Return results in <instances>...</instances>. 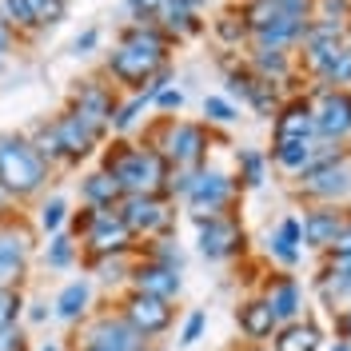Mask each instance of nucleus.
I'll use <instances>...</instances> for the list:
<instances>
[{
    "label": "nucleus",
    "instance_id": "423d86ee",
    "mask_svg": "<svg viewBox=\"0 0 351 351\" xmlns=\"http://www.w3.org/2000/svg\"><path fill=\"white\" fill-rule=\"evenodd\" d=\"M232 196H236V180L228 172H219V168H196L184 204L192 208V216H219V212H228Z\"/></svg>",
    "mask_w": 351,
    "mask_h": 351
},
{
    "label": "nucleus",
    "instance_id": "f8f14e48",
    "mask_svg": "<svg viewBox=\"0 0 351 351\" xmlns=\"http://www.w3.org/2000/svg\"><path fill=\"white\" fill-rule=\"evenodd\" d=\"M84 343H92V348H108V351H144L148 339H140V335L132 331L128 319L116 311V315H96V319L88 324Z\"/></svg>",
    "mask_w": 351,
    "mask_h": 351
},
{
    "label": "nucleus",
    "instance_id": "58836bf2",
    "mask_svg": "<svg viewBox=\"0 0 351 351\" xmlns=\"http://www.w3.org/2000/svg\"><path fill=\"white\" fill-rule=\"evenodd\" d=\"M204 116H208V124H232L236 120V108L223 96H204Z\"/></svg>",
    "mask_w": 351,
    "mask_h": 351
},
{
    "label": "nucleus",
    "instance_id": "2f4dec72",
    "mask_svg": "<svg viewBox=\"0 0 351 351\" xmlns=\"http://www.w3.org/2000/svg\"><path fill=\"white\" fill-rule=\"evenodd\" d=\"M44 260H48V267H72V263H76V240H72L68 232H56V236L48 240Z\"/></svg>",
    "mask_w": 351,
    "mask_h": 351
},
{
    "label": "nucleus",
    "instance_id": "c756f323",
    "mask_svg": "<svg viewBox=\"0 0 351 351\" xmlns=\"http://www.w3.org/2000/svg\"><path fill=\"white\" fill-rule=\"evenodd\" d=\"M236 164H240L243 188H260L263 176H267V156H263L260 148H240V152H236Z\"/></svg>",
    "mask_w": 351,
    "mask_h": 351
},
{
    "label": "nucleus",
    "instance_id": "a18cd8bd",
    "mask_svg": "<svg viewBox=\"0 0 351 351\" xmlns=\"http://www.w3.org/2000/svg\"><path fill=\"white\" fill-rule=\"evenodd\" d=\"M160 4H164V0H128V8L140 16V21H148L152 12H160Z\"/></svg>",
    "mask_w": 351,
    "mask_h": 351
},
{
    "label": "nucleus",
    "instance_id": "72a5a7b5",
    "mask_svg": "<svg viewBox=\"0 0 351 351\" xmlns=\"http://www.w3.org/2000/svg\"><path fill=\"white\" fill-rule=\"evenodd\" d=\"M21 307H24L21 287H0V331L12 328V324L21 319Z\"/></svg>",
    "mask_w": 351,
    "mask_h": 351
},
{
    "label": "nucleus",
    "instance_id": "37998d69",
    "mask_svg": "<svg viewBox=\"0 0 351 351\" xmlns=\"http://www.w3.org/2000/svg\"><path fill=\"white\" fill-rule=\"evenodd\" d=\"M216 32L223 36V40H240L243 32H247V24H236V16H223V21H216Z\"/></svg>",
    "mask_w": 351,
    "mask_h": 351
},
{
    "label": "nucleus",
    "instance_id": "4468645a",
    "mask_svg": "<svg viewBox=\"0 0 351 351\" xmlns=\"http://www.w3.org/2000/svg\"><path fill=\"white\" fill-rule=\"evenodd\" d=\"M228 92L232 96H240V100H247L252 108H256V116H276L280 112V104H276V84L271 80H263V76H256L252 68H228Z\"/></svg>",
    "mask_w": 351,
    "mask_h": 351
},
{
    "label": "nucleus",
    "instance_id": "7ed1b4c3",
    "mask_svg": "<svg viewBox=\"0 0 351 351\" xmlns=\"http://www.w3.org/2000/svg\"><path fill=\"white\" fill-rule=\"evenodd\" d=\"M208 144H212V136H208L204 124H184V120L176 124V120H168L164 136L156 144H148V148H156L164 156L168 168H199L204 156H208Z\"/></svg>",
    "mask_w": 351,
    "mask_h": 351
},
{
    "label": "nucleus",
    "instance_id": "6ab92c4d",
    "mask_svg": "<svg viewBox=\"0 0 351 351\" xmlns=\"http://www.w3.org/2000/svg\"><path fill=\"white\" fill-rule=\"evenodd\" d=\"M236 324H240V331L252 339V343H263V339H271V335L280 331V319H276V311L267 307V300H263V295H256V300L240 304V311H236Z\"/></svg>",
    "mask_w": 351,
    "mask_h": 351
},
{
    "label": "nucleus",
    "instance_id": "8fccbe9b",
    "mask_svg": "<svg viewBox=\"0 0 351 351\" xmlns=\"http://www.w3.org/2000/svg\"><path fill=\"white\" fill-rule=\"evenodd\" d=\"M28 319H32V324H40V319H48V311H44V304H32V311H28Z\"/></svg>",
    "mask_w": 351,
    "mask_h": 351
},
{
    "label": "nucleus",
    "instance_id": "6e6552de",
    "mask_svg": "<svg viewBox=\"0 0 351 351\" xmlns=\"http://www.w3.org/2000/svg\"><path fill=\"white\" fill-rule=\"evenodd\" d=\"M120 315L132 324V331H136L140 339H156V335H164V331L172 328V319H176V311H172L168 300L140 295V291H128V295H124Z\"/></svg>",
    "mask_w": 351,
    "mask_h": 351
},
{
    "label": "nucleus",
    "instance_id": "1a4fd4ad",
    "mask_svg": "<svg viewBox=\"0 0 351 351\" xmlns=\"http://www.w3.org/2000/svg\"><path fill=\"white\" fill-rule=\"evenodd\" d=\"M132 243H136V236L128 232V223L116 212H96V219L88 223V232H84L88 260H96V256H124V252H132Z\"/></svg>",
    "mask_w": 351,
    "mask_h": 351
},
{
    "label": "nucleus",
    "instance_id": "864d4df0",
    "mask_svg": "<svg viewBox=\"0 0 351 351\" xmlns=\"http://www.w3.org/2000/svg\"><path fill=\"white\" fill-rule=\"evenodd\" d=\"M331 351H351V339H339V343H335Z\"/></svg>",
    "mask_w": 351,
    "mask_h": 351
},
{
    "label": "nucleus",
    "instance_id": "603ef678",
    "mask_svg": "<svg viewBox=\"0 0 351 351\" xmlns=\"http://www.w3.org/2000/svg\"><path fill=\"white\" fill-rule=\"evenodd\" d=\"M176 4H184V8H192V12H196V8L204 4V0H176Z\"/></svg>",
    "mask_w": 351,
    "mask_h": 351
},
{
    "label": "nucleus",
    "instance_id": "09e8293b",
    "mask_svg": "<svg viewBox=\"0 0 351 351\" xmlns=\"http://www.w3.org/2000/svg\"><path fill=\"white\" fill-rule=\"evenodd\" d=\"M339 331L351 339V307H343V315H339Z\"/></svg>",
    "mask_w": 351,
    "mask_h": 351
},
{
    "label": "nucleus",
    "instance_id": "c03bdc74",
    "mask_svg": "<svg viewBox=\"0 0 351 351\" xmlns=\"http://www.w3.org/2000/svg\"><path fill=\"white\" fill-rule=\"evenodd\" d=\"M328 252H331V260H351V223L343 228V236L331 243Z\"/></svg>",
    "mask_w": 351,
    "mask_h": 351
},
{
    "label": "nucleus",
    "instance_id": "0eeeda50",
    "mask_svg": "<svg viewBox=\"0 0 351 351\" xmlns=\"http://www.w3.org/2000/svg\"><path fill=\"white\" fill-rule=\"evenodd\" d=\"M164 68H168V52H152V48H128V44H120L108 56L112 80H120V84H128V88H140V92Z\"/></svg>",
    "mask_w": 351,
    "mask_h": 351
},
{
    "label": "nucleus",
    "instance_id": "412c9836",
    "mask_svg": "<svg viewBox=\"0 0 351 351\" xmlns=\"http://www.w3.org/2000/svg\"><path fill=\"white\" fill-rule=\"evenodd\" d=\"M80 196H84L88 208L116 212V204L124 199V192H120V184H116V180L100 168V172H92V176H84V180H80Z\"/></svg>",
    "mask_w": 351,
    "mask_h": 351
},
{
    "label": "nucleus",
    "instance_id": "4c0bfd02",
    "mask_svg": "<svg viewBox=\"0 0 351 351\" xmlns=\"http://www.w3.org/2000/svg\"><path fill=\"white\" fill-rule=\"evenodd\" d=\"M32 4V12H36V24H60L68 12L64 0H28Z\"/></svg>",
    "mask_w": 351,
    "mask_h": 351
},
{
    "label": "nucleus",
    "instance_id": "393cba45",
    "mask_svg": "<svg viewBox=\"0 0 351 351\" xmlns=\"http://www.w3.org/2000/svg\"><path fill=\"white\" fill-rule=\"evenodd\" d=\"M156 28H160L164 36H196L199 16L192 12V8L176 4V0H164V4H160V21H156Z\"/></svg>",
    "mask_w": 351,
    "mask_h": 351
},
{
    "label": "nucleus",
    "instance_id": "a19ab883",
    "mask_svg": "<svg viewBox=\"0 0 351 351\" xmlns=\"http://www.w3.org/2000/svg\"><path fill=\"white\" fill-rule=\"evenodd\" d=\"M152 104H156L160 112H180V108H184V92L168 84V88H160V92L152 96Z\"/></svg>",
    "mask_w": 351,
    "mask_h": 351
},
{
    "label": "nucleus",
    "instance_id": "49530a36",
    "mask_svg": "<svg viewBox=\"0 0 351 351\" xmlns=\"http://www.w3.org/2000/svg\"><path fill=\"white\" fill-rule=\"evenodd\" d=\"M96 40H100V32H96V28H88V32H80V36H76V44H72V48L84 56V52H92V48H96Z\"/></svg>",
    "mask_w": 351,
    "mask_h": 351
},
{
    "label": "nucleus",
    "instance_id": "c9c22d12",
    "mask_svg": "<svg viewBox=\"0 0 351 351\" xmlns=\"http://www.w3.org/2000/svg\"><path fill=\"white\" fill-rule=\"evenodd\" d=\"M0 12H4V21L16 24V28H36V12H32L28 0H0Z\"/></svg>",
    "mask_w": 351,
    "mask_h": 351
},
{
    "label": "nucleus",
    "instance_id": "bb28decb",
    "mask_svg": "<svg viewBox=\"0 0 351 351\" xmlns=\"http://www.w3.org/2000/svg\"><path fill=\"white\" fill-rule=\"evenodd\" d=\"M88 300H92V284H88V280H72V284L56 295V319L76 324V319L88 311Z\"/></svg>",
    "mask_w": 351,
    "mask_h": 351
},
{
    "label": "nucleus",
    "instance_id": "20e7f679",
    "mask_svg": "<svg viewBox=\"0 0 351 351\" xmlns=\"http://www.w3.org/2000/svg\"><path fill=\"white\" fill-rule=\"evenodd\" d=\"M116 216L128 223V232L140 240H164L168 232H172V208H168V199L160 196H124L116 204Z\"/></svg>",
    "mask_w": 351,
    "mask_h": 351
},
{
    "label": "nucleus",
    "instance_id": "f704fd0d",
    "mask_svg": "<svg viewBox=\"0 0 351 351\" xmlns=\"http://www.w3.org/2000/svg\"><path fill=\"white\" fill-rule=\"evenodd\" d=\"M148 260L164 263V267H172V271H184V252H180L172 240H152V247H148Z\"/></svg>",
    "mask_w": 351,
    "mask_h": 351
},
{
    "label": "nucleus",
    "instance_id": "473e14b6",
    "mask_svg": "<svg viewBox=\"0 0 351 351\" xmlns=\"http://www.w3.org/2000/svg\"><path fill=\"white\" fill-rule=\"evenodd\" d=\"M64 219H68V204L60 196H52V199L40 204V228L48 232V236H56V232L64 228Z\"/></svg>",
    "mask_w": 351,
    "mask_h": 351
},
{
    "label": "nucleus",
    "instance_id": "3c124183",
    "mask_svg": "<svg viewBox=\"0 0 351 351\" xmlns=\"http://www.w3.org/2000/svg\"><path fill=\"white\" fill-rule=\"evenodd\" d=\"M4 52H8V28L0 24V68H4Z\"/></svg>",
    "mask_w": 351,
    "mask_h": 351
},
{
    "label": "nucleus",
    "instance_id": "9d476101",
    "mask_svg": "<svg viewBox=\"0 0 351 351\" xmlns=\"http://www.w3.org/2000/svg\"><path fill=\"white\" fill-rule=\"evenodd\" d=\"M52 132H56V140H60L64 164H80V160H88V156L96 152V144L104 140V132L92 128L88 120H80L76 112H68V108L52 120Z\"/></svg>",
    "mask_w": 351,
    "mask_h": 351
},
{
    "label": "nucleus",
    "instance_id": "2eb2a0df",
    "mask_svg": "<svg viewBox=\"0 0 351 351\" xmlns=\"http://www.w3.org/2000/svg\"><path fill=\"white\" fill-rule=\"evenodd\" d=\"M351 188V168L343 160H319V164H311L304 172V184H300V192L311 199H335L343 196Z\"/></svg>",
    "mask_w": 351,
    "mask_h": 351
},
{
    "label": "nucleus",
    "instance_id": "de8ad7c7",
    "mask_svg": "<svg viewBox=\"0 0 351 351\" xmlns=\"http://www.w3.org/2000/svg\"><path fill=\"white\" fill-rule=\"evenodd\" d=\"M324 8L331 12V21H339V16L348 12V0H324Z\"/></svg>",
    "mask_w": 351,
    "mask_h": 351
},
{
    "label": "nucleus",
    "instance_id": "5701e85b",
    "mask_svg": "<svg viewBox=\"0 0 351 351\" xmlns=\"http://www.w3.org/2000/svg\"><path fill=\"white\" fill-rule=\"evenodd\" d=\"M271 160L291 176H304L315 164V140H276Z\"/></svg>",
    "mask_w": 351,
    "mask_h": 351
},
{
    "label": "nucleus",
    "instance_id": "7c9ffc66",
    "mask_svg": "<svg viewBox=\"0 0 351 351\" xmlns=\"http://www.w3.org/2000/svg\"><path fill=\"white\" fill-rule=\"evenodd\" d=\"M88 263H92V271L100 276V284H124L132 276L128 252H124V256H96V260H88Z\"/></svg>",
    "mask_w": 351,
    "mask_h": 351
},
{
    "label": "nucleus",
    "instance_id": "4d7b16f0",
    "mask_svg": "<svg viewBox=\"0 0 351 351\" xmlns=\"http://www.w3.org/2000/svg\"><path fill=\"white\" fill-rule=\"evenodd\" d=\"M80 351H108V348H92V343H80Z\"/></svg>",
    "mask_w": 351,
    "mask_h": 351
},
{
    "label": "nucleus",
    "instance_id": "c85d7f7f",
    "mask_svg": "<svg viewBox=\"0 0 351 351\" xmlns=\"http://www.w3.org/2000/svg\"><path fill=\"white\" fill-rule=\"evenodd\" d=\"M28 140H32L36 156H40L48 168H52V164H64V152H60V140H56V132H52V120H48V124H36V128L28 132Z\"/></svg>",
    "mask_w": 351,
    "mask_h": 351
},
{
    "label": "nucleus",
    "instance_id": "ddd939ff",
    "mask_svg": "<svg viewBox=\"0 0 351 351\" xmlns=\"http://www.w3.org/2000/svg\"><path fill=\"white\" fill-rule=\"evenodd\" d=\"M311 116H315V136H324L328 144L343 140L351 132V92H343V88L324 92L319 108H311Z\"/></svg>",
    "mask_w": 351,
    "mask_h": 351
},
{
    "label": "nucleus",
    "instance_id": "cd10ccee",
    "mask_svg": "<svg viewBox=\"0 0 351 351\" xmlns=\"http://www.w3.org/2000/svg\"><path fill=\"white\" fill-rule=\"evenodd\" d=\"M252 72L263 76V80H284L287 76L284 48H256V56H252Z\"/></svg>",
    "mask_w": 351,
    "mask_h": 351
},
{
    "label": "nucleus",
    "instance_id": "f3484780",
    "mask_svg": "<svg viewBox=\"0 0 351 351\" xmlns=\"http://www.w3.org/2000/svg\"><path fill=\"white\" fill-rule=\"evenodd\" d=\"M28 252H32V240L8 228L0 232V287H21V280L28 276Z\"/></svg>",
    "mask_w": 351,
    "mask_h": 351
},
{
    "label": "nucleus",
    "instance_id": "5fc2aeb1",
    "mask_svg": "<svg viewBox=\"0 0 351 351\" xmlns=\"http://www.w3.org/2000/svg\"><path fill=\"white\" fill-rule=\"evenodd\" d=\"M36 351H60V343H40Z\"/></svg>",
    "mask_w": 351,
    "mask_h": 351
},
{
    "label": "nucleus",
    "instance_id": "f257e3e1",
    "mask_svg": "<svg viewBox=\"0 0 351 351\" xmlns=\"http://www.w3.org/2000/svg\"><path fill=\"white\" fill-rule=\"evenodd\" d=\"M104 172L120 184L124 196H160L168 199V160L148 144L116 140L104 156Z\"/></svg>",
    "mask_w": 351,
    "mask_h": 351
},
{
    "label": "nucleus",
    "instance_id": "e433bc0d",
    "mask_svg": "<svg viewBox=\"0 0 351 351\" xmlns=\"http://www.w3.org/2000/svg\"><path fill=\"white\" fill-rule=\"evenodd\" d=\"M324 80H328V84H351V44H343V48L335 52V60L328 64Z\"/></svg>",
    "mask_w": 351,
    "mask_h": 351
},
{
    "label": "nucleus",
    "instance_id": "ea45409f",
    "mask_svg": "<svg viewBox=\"0 0 351 351\" xmlns=\"http://www.w3.org/2000/svg\"><path fill=\"white\" fill-rule=\"evenodd\" d=\"M204 328H208V311H192L188 319H184V331H180V343L184 348H192L199 335H204Z\"/></svg>",
    "mask_w": 351,
    "mask_h": 351
},
{
    "label": "nucleus",
    "instance_id": "dca6fc26",
    "mask_svg": "<svg viewBox=\"0 0 351 351\" xmlns=\"http://www.w3.org/2000/svg\"><path fill=\"white\" fill-rule=\"evenodd\" d=\"M128 280H132V291H140V295H156V300H168V304H172L176 295H180V287H184L180 271L164 267V263H152V260L132 263Z\"/></svg>",
    "mask_w": 351,
    "mask_h": 351
},
{
    "label": "nucleus",
    "instance_id": "79ce46f5",
    "mask_svg": "<svg viewBox=\"0 0 351 351\" xmlns=\"http://www.w3.org/2000/svg\"><path fill=\"white\" fill-rule=\"evenodd\" d=\"M0 351H28V339H24V331L16 324L0 331Z\"/></svg>",
    "mask_w": 351,
    "mask_h": 351
},
{
    "label": "nucleus",
    "instance_id": "b1692460",
    "mask_svg": "<svg viewBox=\"0 0 351 351\" xmlns=\"http://www.w3.org/2000/svg\"><path fill=\"white\" fill-rule=\"evenodd\" d=\"M271 339H276V351H319L324 331L315 328V324H300V319H291V324H284Z\"/></svg>",
    "mask_w": 351,
    "mask_h": 351
},
{
    "label": "nucleus",
    "instance_id": "f03ea898",
    "mask_svg": "<svg viewBox=\"0 0 351 351\" xmlns=\"http://www.w3.org/2000/svg\"><path fill=\"white\" fill-rule=\"evenodd\" d=\"M48 184V164H44L32 140L21 132H0V188L8 199H32Z\"/></svg>",
    "mask_w": 351,
    "mask_h": 351
},
{
    "label": "nucleus",
    "instance_id": "39448f33",
    "mask_svg": "<svg viewBox=\"0 0 351 351\" xmlns=\"http://www.w3.org/2000/svg\"><path fill=\"white\" fill-rule=\"evenodd\" d=\"M199 228V256L204 260H232L243 252V223L232 212H219V216H196Z\"/></svg>",
    "mask_w": 351,
    "mask_h": 351
},
{
    "label": "nucleus",
    "instance_id": "6e6d98bb",
    "mask_svg": "<svg viewBox=\"0 0 351 351\" xmlns=\"http://www.w3.org/2000/svg\"><path fill=\"white\" fill-rule=\"evenodd\" d=\"M4 208H8V196H4V188H0V212H4Z\"/></svg>",
    "mask_w": 351,
    "mask_h": 351
},
{
    "label": "nucleus",
    "instance_id": "a211bd4d",
    "mask_svg": "<svg viewBox=\"0 0 351 351\" xmlns=\"http://www.w3.org/2000/svg\"><path fill=\"white\" fill-rule=\"evenodd\" d=\"M351 219L339 212V208H331V204H324V208H311L304 216V240H307V247H324L328 252L331 243L343 236V228H348Z\"/></svg>",
    "mask_w": 351,
    "mask_h": 351
},
{
    "label": "nucleus",
    "instance_id": "13d9d810",
    "mask_svg": "<svg viewBox=\"0 0 351 351\" xmlns=\"http://www.w3.org/2000/svg\"><path fill=\"white\" fill-rule=\"evenodd\" d=\"M243 351H263V348H260V343H252V348H243Z\"/></svg>",
    "mask_w": 351,
    "mask_h": 351
},
{
    "label": "nucleus",
    "instance_id": "4be33fe9",
    "mask_svg": "<svg viewBox=\"0 0 351 351\" xmlns=\"http://www.w3.org/2000/svg\"><path fill=\"white\" fill-rule=\"evenodd\" d=\"M263 300L276 311L280 324H291V319L300 315V284H295L291 276H276V280L267 284V291H263Z\"/></svg>",
    "mask_w": 351,
    "mask_h": 351
},
{
    "label": "nucleus",
    "instance_id": "a878e982",
    "mask_svg": "<svg viewBox=\"0 0 351 351\" xmlns=\"http://www.w3.org/2000/svg\"><path fill=\"white\" fill-rule=\"evenodd\" d=\"M300 243H304V228H300V219L295 216L280 219V228H276V236H271V256L291 267V263L300 260Z\"/></svg>",
    "mask_w": 351,
    "mask_h": 351
},
{
    "label": "nucleus",
    "instance_id": "aec40b11",
    "mask_svg": "<svg viewBox=\"0 0 351 351\" xmlns=\"http://www.w3.org/2000/svg\"><path fill=\"white\" fill-rule=\"evenodd\" d=\"M315 136V116L307 100H291L276 112V140H311Z\"/></svg>",
    "mask_w": 351,
    "mask_h": 351
},
{
    "label": "nucleus",
    "instance_id": "9b49d317",
    "mask_svg": "<svg viewBox=\"0 0 351 351\" xmlns=\"http://www.w3.org/2000/svg\"><path fill=\"white\" fill-rule=\"evenodd\" d=\"M116 96H112L108 84H100V80H84V84L72 92V104H68V112H76L80 120H88L92 128L108 132L112 128V116H116Z\"/></svg>",
    "mask_w": 351,
    "mask_h": 351
}]
</instances>
